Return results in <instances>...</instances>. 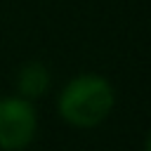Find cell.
Instances as JSON below:
<instances>
[{"label":"cell","mask_w":151,"mask_h":151,"mask_svg":"<svg viewBox=\"0 0 151 151\" xmlns=\"http://www.w3.org/2000/svg\"><path fill=\"white\" fill-rule=\"evenodd\" d=\"M113 87L97 73H83L73 78L59 94V113L76 127L99 125L113 109Z\"/></svg>","instance_id":"1"},{"label":"cell","mask_w":151,"mask_h":151,"mask_svg":"<svg viewBox=\"0 0 151 151\" xmlns=\"http://www.w3.org/2000/svg\"><path fill=\"white\" fill-rule=\"evenodd\" d=\"M17 87H19V94L24 99H35V97H42L50 87V71L40 64V61H31L26 64L21 71H19V78H17Z\"/></svg>","instance_id":"3"},{"label":"cell","mask_w":151,"mask_h":151,"mask_svg":"<svg viewBox=\"0 0 151 151\" xmlns=\"http://www.w3.org/2000/svg\"><path fill=\"white\" fill-rule=\"evenodd\" d=\"M38 118L35 109L24 97H5L0 99V149L2 151H21L35 137Z\"/></svg>","instance_id":"2"},{"label":"cell","mask_w":151,"mask_h":151,"mask_svg":"<svg viewBox=\"0 0 151 151\" xmlns=\"http://www.w3.org/2000/svg\"><path fill=\"white\" fill-rule=\"evenodd\" d=\"M146 151H151V132H149V137H146Z\"/></svg>","instance_id":"4"}]
</instances>
